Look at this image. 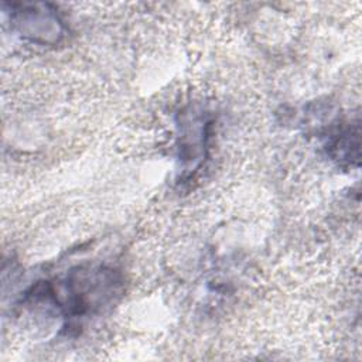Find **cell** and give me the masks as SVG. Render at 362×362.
Returning a JSON list of instances; mask_svg holds the SVG:
<instances>
[{"label": "cell", "mask_w": 362, "mask_h": 362, "mask_svg": "<svg viewBox=\"0 0 362 362\" xmlns=\"http://www.w3.org/2000/svg\"><path fill=\"white\" fill-rule=\"evenodd\" d=\"M13 21L20 33L37 42H55L62 35V24L54 10H47V4L21 6L13 13Z\"/></svg>", "instance_id": "obj_1"}]
</instances>
